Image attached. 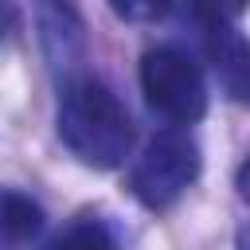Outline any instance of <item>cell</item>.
I'll return each mask as SVG.
<instances>
[{
	"mask_svg": "<svg viewBox=\"0 0 250 250\" xmlns=\"http://www.w3.org/2000/svg\"><path fill=\"white\" fill-rule=\"evenodd\" d=\"M250 8V0H195V12L211 23V20H219V23H230L234 16H242Z\"/></svg>",
	"mask_w": 250,
	"mask_h": 250,
	"instance_id": "9",
	"label": "cell"
},
{
	"mask_svg": "<svg viewBox=\"0 0 250 250\" xmlns=\"http://www.w3.org/2000/svg\"><path fill=\"white\" fill-rule=\"evenodd\" d=\"M55 250H117V242H113V234L102 223L82 219V223H74V227H66L59 234Z\"/></svg>",
	"mask_w": 250,
	"mask_h": 250,
	"instance_id": "7",
	"label": "cell"
},
{
	"mask_svg": "<svg viewBox=\"0 0 250 250\" xmlns=\"http://www.w3.org/2000/svg\"><path fill=\"white\" fill-rule=\"evenodd\" d=\"M141 90H145V102L168 121L191 125V121H199L207 113L203 70L180 47L145 51V59H141Z\"/></svg>",
	"mask_w": 250,
	"mask_h": 250,
	"instance_id": "2",
	"label": "cell"
},
{
	"mask_svg": "<svg viewBox=\"0 0 250 250\" xmlns=\"http://www.w3.org/2000/svg\"><path fill=\"white\" fill-rule=\"evenodd\" d=\"M207 59H211V70H215L219 86L227 90V98L250 105V39L242 31H234L230 23L211 20L207 23Z\"/></svg>",
	"mask_w": 250,
	"mask_h": 250,
	"instance_id": "4",
	"label": "cell"
},
{
	"mask_svg": "<svg viewBox=\"0 0 250 250\" xmlns=\"http://www.w3.org/2000/svg\"><path fill=\"white\" fill-rule=\"evenodd\" d=\"M43 230V207L23 191H0V238L31 242Z\"/></svg>",
	"mask_w": 250,
	"mask_h": 250,
	"instance_id": "6",
	"label": "cell"
},
{
	"mask_svg": "<svg viewBox=\"0 0 250 250\" xmlns=\"http://www.w3.org/2000/svg\"><path fill=\"white\" fill-rule=\"evenodd\" d=\"M109 4L121 20H133V23H152L172 8V0H109Z\"/></svg>",
	"mask_w": 250,
	"mask_h": 250,
	"instance_id": "8",
	"label": "cell"
},
{
	"mask_svg": "<svg viewBox=\"0 0 250 250\" xmlns=\"http://www.w3.org/2000/svg\"><path fill=\"white\" fill-rule=\"evenodd\" d=\"M238 188H242V195L250 199V160L242 164V172H238Z\"/></svg>",
	"mask_w": 250,
	"mask_h": 250,
	"instance_id": "11",
	"label": "cell"
},
{
	"mask_svg": "<svg viewBox=\"0 0 250 250\" xmlns=\"http://www.w3.org/2000/svg\"><path fill=\"white\" fill-rule=\"evenodd\" d=\"M55 125L62 145L90 168H117L133 148V121L98 78H70L62 86Z\"/></svg>",
	"mask_w": 250,
	"mask_h": 250,
	"instance_id": "1",
	"label": "cell"
},
{
	"mask_svg": "<svg viewBox=\"0 0 250 250\" xmlns=\"http://www.w3.org/2000/svg\"><path fill=\"white\" fill-rule=\"evenodd\" d=\"M199 164H203L199 160V145L188 133H160V137L148 141V148L133 164L129 191L148 211H164L195 184Z\"/></svg>",
	"mask_w": 250,
	"mask_h": 250,
	"instance_id": "3",
	"label": "cell"
},
{
	"mask_svg": "<svg viewBox=\"0 0 250 250\" xmlns=\"http://www.w3.org/2000/svg\"><path fill=\"white\" fill-rule=\"evenodd\" d=\"M20 31V8L16 0H0V43H8Z\"/></svg>",
	"mask_w": 250,
	"mask_h": 250,
	"instance_id": "10",
	"label": "cell"
},
{
	"mask_svg": "<svg viewBox=\"0 0 250 250\" xmlns=\"http://www.w3.org/2000/svg\"><path fill=\"white\" fill-rule=\"evenodd\" d=\"M238 250H250V227H246V230L238 234Z\"/></svg>",
	"mask_w": 250,
	"mask_h": 250,
	"instance_id": "12",
	"label": "cell"
},
{
	"mask_svg": "<svg viewBox=\"0 0 250 250\" xmlns=\"http://www.w3.org/2000/svg\"><path fill=\"white\" fill-rule=\"evenodd\" d=\"M39 23H43V43H47V51H51V59L55 62H66L74 51H78V43H82V27H78V16L62 4V0H43L39 4Z\"/></svg>",
	"mask_w": 250,
	"mask_h": 250,
	"instance_id": "5",
	"label": "cell"
}]
</instances>
